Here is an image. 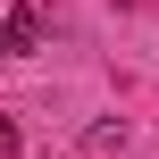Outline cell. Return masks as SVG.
<instances>
[{
	"instance_id": "cell-1",
	"label": "cell",
	"mask_w": 159,
	"mask_h": 159,
	"mask_svg": "<svg viewBox=\"0 0 159 159\" xmlns=\"http://www.w3.org/2000/svg\"><path fill=\"white\" fill-rule=\"evenodd\" d=\"M0 17H8V59H25V50H42V8H34V0H8Z\"/></svg>"
},
{
	"instance_id": "cell-2",
	"label": "cell",
	"mask_w": 159,
	"mask_h": 159,
	"mask_svg": "<svg viewBox=\"0 0 159 159\" xmlns=\"http://www.w3.org/2000/svg\"><path fill=\"white\" fill-rule=\"evenodd\" d=\"M84 151H92V159H109V151H126V126H92V134H84Z\"/></svg>"
},
{
	"instance_id": "cell-3",
	"label": "cell",
	"mask_w": 159,
	"mask_h": 159,
	"mask_svg": "<svg viewBox=\"0 0 159 159\" xmlns=\"http://www.w3.org/2000/svg\"><path fill=\"white\" fill-rule=\"evenodd\" d=\"M25 151V134H17V117H0V159H17Z\"/></svg>"
},
{
	"instance_id": "cell-4",
	"label": "cell",
	"mask_w": 159,
	"mask_h": 159,
	"mask_svg": "<svg viewBox=\"0 0 159 159\" xmlns=\"http://www.w3.org/2000/svg\"><path fill=\"white\" fill-rule=\"evenodd\" d=\"M0 59H8V17H0Z\"/></svg>"
}]
</instances>
